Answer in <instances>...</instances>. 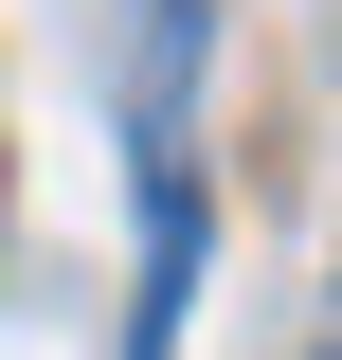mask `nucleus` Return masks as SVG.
Returning <instances> with one entry per match:
<instances>
[]
</instances>
